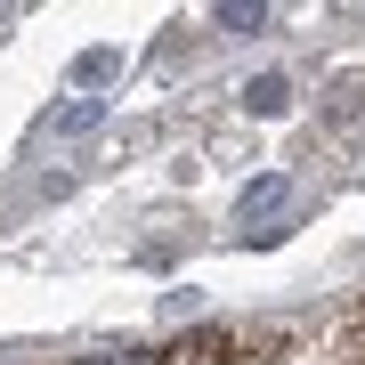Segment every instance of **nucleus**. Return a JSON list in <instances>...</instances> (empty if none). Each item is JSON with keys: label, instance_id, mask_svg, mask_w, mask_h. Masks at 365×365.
Here are the masks:
<instances>
[{"label": "nucleus", "instance_id": "obj_5", "mask_svg": "<svg viewBox=\"0 0 365 365\" xmlns=\"http://www.w3.org/2000/svg\"><path fill=\"white\" fill-rule=\"evenodd\" d=\"M73 73H81V81H106V73H114V49H90V57H81Z\"/></svg>", "mask_w": 365, "mask_h": 365}, {"label": "nucleus", "instance_id": "obj_2", "mask_svg": "<svg viewBox=\"0 0 365 365\" xmlns=\"http://www.w3.org/2000/svg\"><path fill=\"white\" fill-rule=\"evenodd\" d=\"M244 106H252V114H284V106H292V81H284V73H260V81L244 90Z\"/></svg>", "mask_w": 365, "mask_h": 365}, {"label": "nucleus", "instance_id": "obj_1", "mask_svg": "<svg viewBox=\"0 0 365 365\" xmlns=\"http://www.w3.org/2000/svg\"><path fill=\"white\" fill-rule=\"evenodd\" d=\"M325 122H333V130H357V122H365V66L333 73V90H325Z\"/></svg>", "mask_w": 365, "mask_h": 365}, {"label": "nucleus", "instance_id": "obj_6", "mask_svg": "<svg viewBox=\"0 0 365 365\" xmlns=\"http://www.w3.org/2000/svg\"><path fill=\"white\" fill-rule=\"evenodd\" d=\"M73 365H114V357H73Z\"/></svg>", "mask_w": 365, "mask_h": 365}, {"label": "nucleus", "instance_id": "obj_3", "mask_svg": "<svg viewBox=\"0 0 365 365\" xmlns=\"http://www.w3.org/2000/svg\"><path fill=\"white\" fill-rule=\"evenodd\" d=\"M220 25H227V33H260V0H227Z\"/></svg>", "mask_w": 365, "mask_h": 365}, {"label": "nucleus", "instance_id": "obj_4", "mask_svg": "<svg viewBox=\"0 0 365 365\" xmlns=\"http://www.w3.org/2000/svg\"><path fill=\"white\" fill-rule=\"evenodd\" d=\"M276 195H284V179H252V187H244V203H235V211H244V220H252V211H268Z\"/></svg>", "mask_w": 365, "mask_h": 365}]
</instances>
